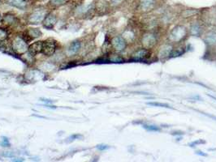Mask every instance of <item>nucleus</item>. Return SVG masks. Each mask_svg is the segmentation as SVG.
<instances>
[{
	"label": "nucleus",
	"instance_id": "nucleus-1",
	"mask_svg": "<svg viewBox=\"0 0 216 162\" xmlns=\"http://www.w3.org/2000/svg\"><path fill=\"white\" fill-rule=\"evenodd\" d=\"M11 45H12L13 50L17 54H24L27 51H29V47H28L26 40L20 37H16L13 39L12 42H11Z\"/></svg>",
	"mask_w": 216,
	"mask_h": 162
},
{
	"label": "nucleus",
	"instance_id": "nucleus-2",
	"mask_svg": "<svg viewBox=\"0 0 216 162\" xmlns=\"http://www.w3.org/2000/svg\"><path fill=\"white\" fill-rule=\"evenodd\" d=\"M47 16V12L44 9H37L33 11L29 16V23L32 25H37L41 22H43L45 16Z\"/></svg>",
	"mask_w": 216,
	"mask_h": 162
},
{
	"label": "nucleus",
	"instance_id": "nucleus-3",
	"mask_svg": "<svg viewBox=\"0 0 216 162\" xmlns=\"http://www.w3.org/2000/svg\"><path fill=\"white\" fill-rule=\"evenodd\" d=\"M186 37V29L182 26H177L173 29L170 33V39L172 41L179 42Z\"/></svg>",
	"mask_w": 216,
	"mask_h": 162
},
{
	"label": "nucleus",
	"instance_id": "nucleus-4",
	"mask_svg": "<svg viewBox=\"0 0 216 162\" xmlns=\"http://www.w3.org/2000/svg\"><path fill=\"white\" fill-rule=\"evenodd\" d=\"M56 49V43L52 39H48L43 42L42 53L46 56H51L54 54Z\"/></svg>",
	"mask_w": 216,
	"mask_h": 162
},
{
	"label": "nucleus",
	"instance_id": "nucleus-5",
	"mask_svg": "<svg viewBox=\"0 0 216 162\" xmlns=\"http://www.w3.org/2000/svg\"><path fill=\"white\" fill-rule=\"evenodd\" d=\"M112 45L116 51H123L126 46V40L120 36L115 37L112 40Z\"/></svg>",
	"mask_w": 216,
	"mask_h": 162
},
{
	"label": "nucleus",
	"instance_id": "nucleus-6",
	"mask_svg": "<svg viewBox=\"0 0 216 162\" xmlns=\"http://www.w3.org/2000/svg\"><path fill=\"white\" fill-rule=\"evenodd\" d=\"M156 41H157L156 37L152 33H146V35H144L142 38V44L146 49L153 47L156 44Z\"/></svg>",
	"mask_w": 216,
	"mask_h": 162
},
{
	"label": "nucleus",
	"instance_id": "nucleus-7",
	"mask_svg": "<svg viewBox=\"0 0 216 162\" xmlns=\"http://www.w3.org/2000/svg\"><path fill=\"white\" fill-rule=\"evenodd\" d=\"M56 22V16L55 15H53V14H49V15L45 16V20H43V25L45 28H46L48 29H52L55 26Z\"/></svg>",
	"mask_w": 216,
	"mask_h": 162
},
{
	"label": "nucleus",
	"instance_id": "nucleus-8",
	"mask_svg": "<svg viewBox=\"0 0 216 162\" xmlns=\"http://www.w3.org/2000/svg\"><path fill=\"white\" fill-rule=\"evenodd\" d=\"M150 55V53L147 50V49H142L138 51H136V53L133 54L132 55V60L135 61H141L146 59Z\"/></svg>",
	"mask_w": 216,
	"mask_h": 162
},
{
	"label": "nucleus",
	"instance_id": "nucleus-9",
	"mask_svg": "<svg viewBox=\"0 0 216 162\" xmlns=\"http://www.w3.org/2000/svg\"><path fill=\"white\" fill-rule=\"evenodd\" d=\"M155 5V0H141L140 8L144 11H149L154 8Z\"/></svg>",
	"mask_w": 216,
	"mask_h": 162
},
{
	"label": "nucleus",
	"instance_id": "nucleus-10",
	"mask_svg": "<svg viewBox=\"0 0 216 162\" xmlns=\"http://www.w3.org/2000/svg\"><path fill=\"white\" fill-rule=\"evenodd\" d=\"M42 47H43V41H37L33 43L29 47V52L35 55L42 51Z\"/></svg>",
	"mask_w": 216,
	"mask_h": 162
},
{
	"label": "nucleus",
	"instance_id": "nucleus-11",
	"mask_svg": "<svg viewBox=\"0 0 216 162\" xmlns=\"http://www.w3.org/2000/svg\"><path fill=\"white\" fill-rule=\"evenodd\" d=\"M81 49V43L78 40L73 41L68 49V53L69 55H74L77 53Z\"/></svg>",
	"mask_w": 216,
	"mask_h": 162
},
{
	"label": "nucleus",
	"instance_id": "nucleus-12",
	"mask_svg": "<svg viewBox=\"0 0 216 162\" xmlns=\"http://www.w3.org/2000/svg\"><path fill=\"white\" fill-rule=\"evenodd\" d=\"M172 51V47L169 45H164L159 51V57L160 59H166L167 57L170 56L171 52Z\"/></svg>",
	"mask_w": 216,
	"mask_h": 162
},
{
	"label": "nucleus",
	"instance_id": "nucleus-13",
	"mask_svg": "<svg viewBox=\"0 0 216 162\" xmlns=\"http://www.w3.org/2000/svg\"><path fill=\"white\" fill-rule=\"evenodd\" d=\"M7 2L13 7H16L22 10L25 9L26 7V3L24 0H7Z\"/></svg>",
	"mask_w": 216,
	"mask_h": 162
},
{
	"label": "nucleus",
	"instance_id": "nucleus-14",
	"mask_svg": "<svg viewBox=\"0 0 216 162\" xmlns=\"http://www.w3.org/2000/svg\"><path fill=\"white\" fill-rule=\"evenodd\" d=\"M41 36V32L37 29H29L27 32V37H29V39H34L37 37Z\"/></svg>",
	"mask_w": 216,
	"mask_h": 162
},
{
	"label": "nucleus",
	"instance_id": "nucleus-15",
	"mask_svg": "<svg viewBox=\"0 0 216 162\" xmlns=\"http://www.w3.org/2000/svg\"><path fill=\"white\" fill-rule=\"evenodd\" d=\"M205 41L210 45H214L216 43V33H210L206 36Z\"/></svg>",
	"mask_w": 216,
	"mask_h": 162
},
{
	"label": "nucleus",
	"instance_id": "nucleus-16",
	"mask_svg": "<svg viewBox=\"0 0 216 162\" xmlns=\"http://www.w3.org/2000/svg\"><path fill=\"white\" fill-rule=\"evenodd\" d=\"M3 21H4L7 25H14V24H16V21H17V19H16V16H13V15L7 14V15H5L4 17H3Z\"/></svg>",
	"mask_w": 216,
	"mask_h": 162
},
{
	"label": "nucleus",
	"instance_id": "nucleus-17",
	"mask_svg": "<svg viewBox=\"0 0 216 162\" xmlns=\"http://www.w3.org/2000/svg\"><path fill=\"white\" fill-rule=\"evenodd\" d=\"M201 31H202V29H201L200 25H198V24L193 25L191 26V29H190V32H191L192 35H193V36H198L201 33Z\"/></svg>",
	"mask_w": 216,
	"mask_h": 162
},
{
	"label": "nucleus",
	"instance_id": "nucleus-18",
	"mask_svg": "<svg viewBox=\"0 0 216 162\" xmlns=\"http://www.w3.org/2000/svg\"><path fill=\"white\" fill-rule=\"evenodd\" d=\"M68 0H50V5L53 7H60L67 3Z\"/></svg>",
	"mask_w": 216,
	"mask_h": 162
},
{
	"label": "nucleus",
	"instance_id": "nucleus-19",
	"mask_svg": "<svg viewBox=\"0 0 216 162\" xmlns=\"http://www.w3.org/2000/svg\"><path fill=\"white\" fill-rule=\"evenodd\" d=\"M109 60L112 63H122L124 61V59L121 58L120 56H119L117 54H113L112 56L110 57Z\"/></svg>",
	"mask_w": 216,
	"mask_h": 162
},
{
	"label": "nucleus",
	"instance_id": "nucleus-20",
	"mask_svg": "<svg viewBox=\"0 0 216 162\" xmlns=\"http://www.w3.org/2000/svg\"><path fill=\"white\" fill-rule=\"evenodd\" d=\"M143 127L145 129H146V130L149 131H160L159 127H158L157 126H155V125H146V124H145V125H143Z\"/></svg>",
	"mask_w": 216,
	"mask_h": 162
},
{
	"label": "nucleus",
	"instance_id": "nucleus-21",
	"mask_svg": "<svg viewBox=\"0 0 216 162\" xmlns=\"http://www.w3.org/2000/svg\"><path fill=\"white\" fill-rule=\"evenodd\" d=\"M149 106H159V107H164V108H171L170 107V106H168L167 104H164V103H159V102H149L148 103Z\"/></svg>",
	"mask_w": 216,
	"mask_h": 162
},
{
	"label": "nucleus",
	"instance_id": "nucleus-22",
	"mask_svg": "<svg viewBox=\"0 0 216 162\" xmlns=\"http://www.w3.org/2000/svg\"><path fill=\"white\" fill-rule=\"evenodd\" d=\"M7 37V33L6 30L0 29V42H2L3 40H5Z\"/></svg>",
	"mask_w": 216,
	"mask_h": 162
},
{
	"label": "nucleus",
	"instance_id": "nucleus-23",
	"mask_svg": "<svg viewBox=\"0 0 216 162\" xmlns=\"http://www.w3.org/2000/svg\"><path fill=\"white\" fill-rule=\"evenodd\" d=\"M197 12H198V11H194V10H186V11L184 12V17H189V16H193V15H195Z\"/></svg>",
	"mask_w": 216,
	"mask_h": 162
},
{
	"label": "nucleus",
	"instance_id": "nucleus-24",
	"mask_svg": "<svg viewBox=\"0 0 216 162\" xmlns=\"http://www.w3.org/2000/svg\"><path fill=\"white\" fill-rule=\"evenodd\" d=\"M182 54H183V51H177V50H172V51L171 52L170 56H169V57H171V58H175V57L180 56V55H181Z\"/></svg>",
	"mask_w": 216,
	"mask_h": 162
},
{
	"label": "nucleus",
	"instance_id": "nucleus-25",
	"mask_svg": "<svg viewBox=\"0 0 216 162\" xmlns=\"http://www.w3.org/2000/svg\"><path fill=\"white\" fill-rule=\"evenodd\" d=\"M124 2V0H112V3L114 6H118Z\"/></svg>",
	"mask_w": 216,
	"mask_h": 162
},
{
	"label": "nucleus",
	"instance_id": "nucleus-26",
	"mask_svg": "<svg viewBox=\"0 0 216 162\" xmlns=\"http://www.w3.org/2000/svg\"><path fill=\"white\" fill-rule=\"evenodd\" d=\"M99 150H106V149L109 148V147L107 146V145H103V144H101V145H98L97 147Z\"/></svg>",
	"mask_w": 216,
	"mask_h": 162
},
{
	"label": "nucleus",
	"instance_id": "nucleus-27",
	"mask_svg": "<svg viewBox=\"0 0 216 162\" xmlns=\"http://www.w3.org/2000/svg\"><path fill=\"white\" fill-rule=\"evenodd\" d=\"M1 20H2V17H1V16H0V21H1Z\"/></svg>",
	"mask_w": 216,
	"mask_h": 162
},
{
	"label": "nucleus",
	"instance_id": "nucleus-28",
	"mask_svg": "<svg viewBox=\"0 0 216 162\" xmlns=\"http://www.w3.org/2000/svg\"><path fill=\"white\" fill-rule=\"evenodd\" d=\"M24 1H26V0H24Z\"/></svg>",
	"mask_w": 216,
	"mask_h": 162
}]
</instances>
